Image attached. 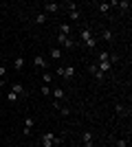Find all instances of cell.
<instances>
[{
	"label": "cell",
	"instance_id": "1",
	"mask_svg": "<svg viewBox=\"0 0 132 147\" xmlns=\"http://www.w3.org/2000/svg\"><path fill=\"white\" fill-rule=\"evenodd\" d=\"M62 141H64L62 136L53 134V132H44V134L40 136V145H42V147H55V145H60Z\"/></svg>",
	"mask_w": 132,
	"mask_h": 147
},
{
	"label": "cell",
	"instance_id": "2",
	"mask_svg": "<svg viewBox=\"0 0 132 147\" xmlns=\"http://www.w3.org/2000/svg\"><path fill=\"white\" fill-rule=\"evenodd\" d=\"M79 35H82V42L86 44V49H90V51L97 49V42H95V35L90 33V29H86V26H84V29L79 31Z\"/></svg>",
	"mask_w": 132,
	"mask_h": 147
},
{
	"label": "cell",
	"instance_id": "3",
	"mask_svg": "<svg viewBox=\"0 0 132 147\" xmlns=\"http://www.w3.org/2000/svg\"><path fill=\"white\" fill-rule=\"evenodd\" d=\"M57 44H62L64 49H73L77 42H73V37H70V35H62V33H57Z\"/></svg>",
	"mask_w": 132,
	"mask_h": 147
},
{
	"label": "cell",
	"instance_id": "4",
	"mask_svg": "<svg viewBox=\"0 0 132 147\" xmlns=\"http://www.w3.org/2000/svg\"><path fill=\"white\" fill-rule=\"evenodd\" d=\"M88 70H90V75H93L97 81H104V79H106V75L101 73L99 68H97V64H95V61H93V64H88Z\"/></svg>",
	"mask_w": 132,
	"mask_h": 147
},
{
	"label": "cell",
	"instance_id": "5",
	"mask_svg": "<svg viewBox=\"0 0 132 147\" xmlns=\"http://www.w3.org/2000/svg\"><path fill=\"white\" fill-rule=\"evenodd\" d=\"M33 125H35V119H33V117H26L24 119V129H22V132H24V134H31V132H33Z\"/></svg>",
	"mask_w": 132,
	"mask_h": 147
},
{
	"label": "cell",
	"instance_id": "6",
	"mask_svg": "<svg viewBox=\"0 0 132 147\" xmlns=\"http://www.w3.org/2000/svg\"><path fill=\"white\" fill-rule=\"evenodd\" d=\"M44 11L46 13H57L60 11V5H57V2H44Z\"/></svg>",
	"mask_w": 132,
	"mask_h": 147
},
{
	"label": "cell",
	"instance_id": "7",
	"mask_svg": "<svg viewBox=\"0 0 132 147\" xmlns=\"http://www.w3.org/2000/svg\"><path fill=\"white\" fill-rule=\"evenodd\" d=\"M33 66H35V68H42V70H46V59H44L42 55L33 57Z\"/></svg>",
	"mask_w": 132,
	"mask_h": 147
},
{
	"label": "cell",
	"instance_id": "8",
	"mask_svg": "<svg viewBox=\"0 0 132 147\" xmlns=\"http://www.w3.org/2000/svg\"><path fill=\"white\" fill-rule=\"evenodd\" d=\"M11 92H16L18 97H24V94H26V90H24V86H22V84H13V86H11Z\"/></svg>",
	"mask_w": 132,
	"mask_h": 147
},
{
	"label": "cell",
	"instance_id": "9",
	"mask_svg": "<svg viewBox=\"0 0 132 147\" xmlns=\"http://www.w3.org/2000/svg\"><path fill=\"white\" fill-rule=\"evenodd\" d=\"M82 141H84V147H93V134H90V132H84Z\"/></svg>",
	"mask_w": 132,
	"mask_h": 147
},
{
	"label": "cell",
	"instance_id": "10",
	"mask_svg": "<svg viewBox=\"0 0 132 147\" xmlns=\"http://www.w3.org/2000/svg\"><path fill=\"white\" fill-rule=\"evenodd\" d=\"M114 112H117L119 117H126V114H130V112H128V108H126V105H121V103L114 105Z\"/></svg>",
	"mask_w": 132,
	"mask_h": 147
},
{
	"label": "cell",
	"instance_id": "11",
	"mask_svg": "<svg viewBox=\"0 0 132 147\" xmlns=\"http://www.w3.org/2000/svg\"><path fill=\"white\" fill-rule=\"evenodd\" d=\"M108 57H110V53H108V51H99V53H97V61H95V64H99V61H108Z\"/></svg>",
	"mask_w": 132,
	"mask_h": 147
},
{
	"label": "cell",
	"instance_id": "12",
	"mask_svg": "<svg viewBox=\"0 0 132 147\" xmlns=\"http://www.w3.org/2000/svg\"><path fill=\"white\" fill-rule=\"evenodd\" d=\"M51 57H53V59H62V49H60V46H53V49H51Z\"/></svg>",
	"mask_w": 132,
	"mask_h": 147
},
{
	"label": "cell",
	"instance_id": "13",
	"mask_svg": "<svg viewBox=\"0 0 132 147\" xmlns=\"http://www.w3.org/2000/svg\"><path fill=\"white\" fill-rule=\"evenodd\" d=\"M57 33H62V35H70V24H60V26H57Z\"/></svg>",
	"mask_w": 132,
	"mask_h": 147
},
{
	"label": "cell",
	"instance_id": "14",
	"mask_svg": "<svg viewBox=\"0 0 132 147\" xmlns=\"http://www.w3.org/2000/svg\"><path fill=\"white\" fill-rule=\"evenodd\" d=\"M73 75H75V68L73 66H64V77H66V79H73Z\"/></svg>",
	"mask_w": 132,
	"mask_h": 147
},
{
	"label": "cell",
	"instance_id": "15",
	"mask_svg": "<svg viewBox=\"0 0 132 147\" xmlns=\"http://www.w3.org/2000/svg\"><path fill=\"white\" fill-rule=\"evenodd\" d=\"M97 68H99L101 73L106 75V73H108V70H110V61H99V64H97Z\"/></svg>",
	"mask_w": 132,
	"mask_h": 147
},
{
	"label": "cell",
	"instance_id": "16",
	"mask_svg": "<svg viewBox=\"0 0 132 147\" xmlns=\"http://www.w3.org/2000/svg\"><path fill=\"white\" fill-rule=\"evenodd\" d=\"M68 16H70V20H75V22H79V20H82V13H79V9H73V11H68Z\"/></svg>",
	"mask_w": 132,
	"mask_h": 147
},
{
	"label": "cell",
	"instance_id": "17",
	"mask_svg": "<svg viewBox=\"0 0 132 147\" xmlns=\"http://www.w3.org/2000/svg\"><path fill=\"white\" fill-rule=\"evenodd\" d=\"M97 9H99L101 13H110V5H108V2H99V5H97Z\"/></svg>",
	"mask_w": 132,
	"mask_h": 147
},
{
	"label": "cell",
	"instance_id": "18",
	"mask_svg": "<svg viewBox=\"0 0 132 147\" xmlns=\"http://www.w3.org/2000/svg\"><path fill=\"white\" fill-rule=\"evenodd\" d=\"M101 37L106 40V42H112V31H108V29H104L101 31Z\"/></svg>",
	"mask_w": 132,
	"mask_h": 147
},
{
	"label": "cell",
	"instance_id": "19",
	"mask_svg": "<svg viewBox=\"0 0 132 147\" xmlns=\"http://www.w3.org/2000/svg\"><path fill=\"white\" fill-rule=\"evenodd\" d=\"M13 68H16V70H22V68H24V59H22V57H18V59L13 61Z\"/></svg>",
	"mask_w": 132,
	"mask_h": 147
},
{
	"label": "cell",
	"instance_id": "20",
	"mask_svg": "<svg viewBox=\"0 0 132 147\" xmlns=\"http://www.w3.org/2000/svg\"><path fill=\"white\" fill-rule=\"evenodd\" d=\"M53 97H55V101L64 99V90H62V88H55V90H53Z\"/></svg>",
	"mask_w": 132,
	"mask_h": 147
},
{
	"label": "cell",
	"instance_id": "21",
	"mask_svg": "<svg viewBox=\"0 0 132 147\" xmlns=\"http://www.w3.org/2000/svg\"><path fill=\"white\" fill-rule=\"evenodd\" d=\"M46 13H38V16H35V22H38V24H44V22H46Z\"/></svg>",
	"mask_w": 132,
	"mask_h": 147
},
{
	"label": "cell",
	"instance_id": "22",
	"mask_svg": "<svg viewBox=\"0 0 132 147\" xmlns=\"http://www.w3.org/2000/svg\"><path fill=\"white\" fill-rule=\"evenodd\" d=\"M18 94H16V92H9V94H7V101H9V103H16V101H18Z\"/></svg>",
	"mask_w": 132,
	"mask_h": 147
},
{
	"label": "cell",
	"instance_id": "23",
	"mask_svg": "<svg viewBox=\"0 0 132 147\" xmlns=\"http://www.w3.org/2000/svg\"><path fill=\"white\" fill-rule=\"evenodd\" d=\"M42 79H44V84L49 86L51 81H53V75H51V73H44V75H42Z\"/></svg>",
	"mask_w": 132,
	"mask_h": 147
},
{
	"label": "cell",
	"instance_id": "24",
	"mask_svg": "<svg viewBox=\"0 0 132 147\" xmlns=\"http://www.w3.org/2000/svg\"><path fill=\"white\" fill-rule=\"evenodd\" d=\"M57 112H60V114H64V117H68V114H70V110L66 108V105H60V110H57Z\"/></svg>",
	"mask_w": 132,
	"mask_h": 147
},
{
	"label": "cell",
	"instance_id": "25",
	"mask_svg": "<svg viewBox=\"0 0 132 147\" xmlns=\"http://www.w3.org/2000/svg\"><path fill=\"white\" fill-rule=\"evenodd\" d=\"M117 7H119V9H123V11H128V9H130V2H126V0H123V2H117Z\"/></svg>",
	"mask_w": 132,
	"mask_h": 147
},
{
	"label": "cell",
	"instance_id": "26",
	"mask_svg": "<svg viewBox=\"0 0 132 147\" xmlns=\"http://www.w3.org/2000/svg\"><path fill=\"white\" fill-rule=\"evenodd\" d=\"M114 145H117V147H128V141H126V138H119Z\"/></svg>",
	"mask_w": 132,
	"mask_h": 147
},
{
	"label": "cell",
	"instance_id": "27",
	"mask_svg": "<svg viewBox=\"0 0 132 147\" xmlns=\"http://www.w3.org/2000/svg\"><path fill=\"white\" fill-rule=\"evenodd\" d=\"M40 92H42V94H51V88H49V86H46V84H44V86H42V88H40Z\"/></svg>",
	"mask_w": 132,
	"mask_h": 147
},
{
	"label": "cell",
	"instance_id": "28",
	"mask_svg": "<svg viewBox=\"0 0 132 147\" xmlns=\"http://www.w3.org/2000/svg\"><path fill=\"white\" fill-rule=\"evenodd\" d=\"M5 75H7V68L2 66V64H0V79H2V77H5Z\"/></svg>",
	"mask_w": 132,
	"mask_h": 147
},
{
	"label": "cell",
	"instance_id": "29",
	"mask_svg": "<svg viewBox=\"0 0 132 147\" xmlns=\"http://www.w3.org/2000/svg\"><path fill=\"white\" fill-rule=\"evenodd\" d=\"M57 77H64V66H57Z\"/></svg>",
	"mask_w": 132,
	"mask_h": 147
},
{
	"label": "cell",
	"instance_id": "30",
	"mask_svg": "<svg viewBox=\"0 0 132 147\" xmlns=\"http://www.w3.org/2000/svg\"><path fill=\"white\" fill-rule=\"evenodd\" d=\"M2 86H5V79H0V88H2Z\"/></svg>",
	"mask_w": 132,
	"mask_h": 147
},
{
	"label": "cell",
	"instance_id": "31",
	"mask_svg": "<svg viewBox=\"0 0 132 147\" xmlns=\"http://www.w3.org/2000/svg\"><path fill=\"white\" fill-rule=\"evenodd\" d=\"M0 97H2V88H0Z\"/></svg>",
	"mask_w": 132,
	"mask_h": 147
}]
</instances>
